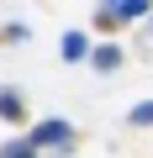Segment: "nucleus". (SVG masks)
<instances>
[{
  "label": "nucleus",
  "instance_id": "nucleus-1",
  "mask_svg": "<svg viewBox=\"0 0 153 158\" xmlns=\"http://www.w3.org/2000/svg\"><path fill=\"white\" fill-rule=\"evenodd\" d=\"M32 148H74V132H69V121H42V127L32 132Z\"/></svg>",
  "mask_w": 153,
  "mask_h": 158
},
{
  "label": "nucleus",
  "instance_id": "nucleus-2",
  "mask_svg": "<svg viewBox=\"0 0 153 158\" xmlns=\"http://www.w3.org/2000/svg\"><path fill=\"white\" fill-rule=\"evenodd\" d=\"M0 116H6V121H27V100L16 90H0Z\"/></svg>",
  "mask_w": 153,
  "mask_h": 158
},
{
  "label": "nucleus",
  "instance_id": "nucleus-3",
  "mask_svg": "<svg viewBox=\"0 0 153 158\" xmlns=\"http://www.w3.org/2000/svg\"><path fill=\"white\" fill-rule=\"evenodd\" d=\"M111 6H116V16H121V21H137V16H148V11H153V0H111Z\"/></svg>",
  "mask_w": 153,
  "mask_h": 158
},
{
  "label": "nucleus",
  "instance_id": "nucleus-4",
  "mask_svg": "<svg viewBox=\"0 0 153 158\" xmlns=\"http://www.w3.org/2000/svg\"><path fill=\"white\" fill-rule=\"evenodd\" d=\"M85 53H90V42H85V32H69V37H63V58H69V63H79Z\"/></svg>",
  "mask_w": 153,
  "mask_h": 158
},
{
  "label": "nucleus",
  "instance_id": "nucleus-5",
  "mask_svg": "<svg viewBox=\"0 0 153 158\" xmlns=\"http://www.w3.org/2000/svg\"><path fill=\"white\" fill-rule=\"evenodd\" d=\"M90 58H95V69H116L121 63V48H95Z\"/></svg>",
  "mask_w": 153,
  "mask_h": 158
},
{
  "label": "nucleus",
  "instance_id": "nucleus-6",
  "mask_svg": "<svg viewBox=\"0 0 153 158\" xmlns=\"http://www.w3.org/2000/svg\"><path fill=\"white\" fill-rule=\"evenodd\" d=\"M132 127H153V100H142V106H132V116H127Z\"/></svg>",
  "mask_w": 153,
  "mask_h": 158
},
{
  "label": "nucleus",
  "instance_id": "nucleus-7",
  "mask_svg": "<svg viewBox=\"0 0 153 158\" xmlns=\"http://www.w3.org/2000/svg\"><path fill=\"white\" fill-rule=\"evenodd\" d=\"M0 158H37V148H32V142H11Z\"/></svg>",
  "mask_w": 153,
  "mask_h": 158
},
{
  "label": "nucleus",
  "instance_id": "nucleus-8",
  "mask_svg": "<svg viewBox=\"0 0 153 158\" xmlns=\"http://www.w3.org/2000/svg\"><path fill=\"white\" fill-rule=\"evenodd\" d=\"M0 42H27V27L16 21V27H0Z\"/></svg>",
  "mask_w": 153,
  "mask_h": 158
}]
</instances>
